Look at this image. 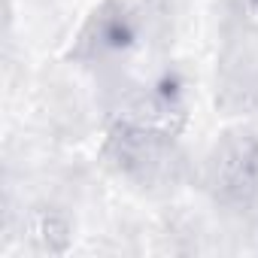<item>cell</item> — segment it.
<instances>
[{
	"instance_id": "1",
	"label": "cell",
	"mask_w": 258,
	"mask_h": 258,
	"mask_svg": "<svg viewBox=\"0 0 258 258\" xmlns=\"http://www.w3.org/2000/svg\"><path fill=\"white\" fill-rule=\"evenodd\" d=\"M210 185L228 207H249L258 201V140L249 134L228 137L210 158Z\"/></svg>"
}]
</instances>
